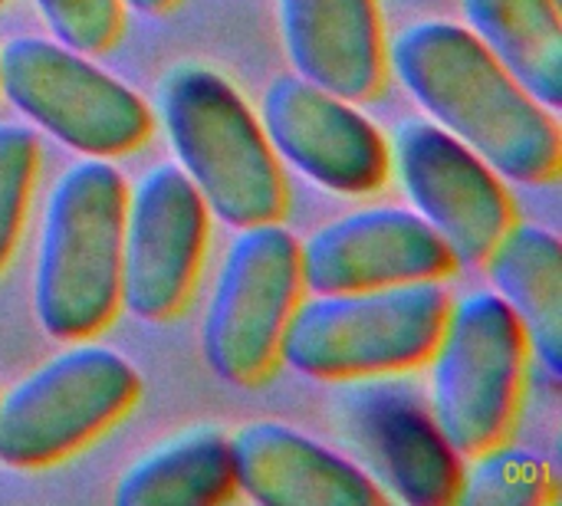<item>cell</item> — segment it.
<instances>
[{"mask_svg":"<svg viewBox=\"0 0 562 506\" xmlns=\"http://www.w3.org/2000/svg\"><path fill=\"white\" fill-rule=\"evenodd\" d=\"M389 63L431 122L477 151L504 181L550 184L560 178L557 112L540 105L468 26L412 23L392 40Z\"/></svg>","mask_w":562,"mask_h":506,"instance_id":"obj_1","label":"cell"},{"mask_svg":"<svg viewBox=\"0 0 562 506\" xmlns=\"http://www.w3.org/2000/svg\"><path fill=\"white\" fill-rule=\"evenodd\" d=\"M125 191L109 158L86 155L53 181L36 244L33 313L56 342L95 336L122 306Z\"/></svg>","mask_w":562,"mask_h":506,"instance_id":"obj_2","label":"cell"},{"mask_svg":"<svg viewBox=\"0 0 562 506\" xmlns=\"http://www.w3.org/2000/svg\"><path fill=\"white\" fill-rule=\"evenodd\" d=\"M158 112L178 168L211 217L231 227L280 221L286 181L260 119L214 69L181 63L158 86Z\"/></svg>","mask_w":562,"mask_h":506,"instance_id":"obj_3","label":"cell"},{"mask_svg":"<svg viewBox=\"0 0 562 506\" xmlns=\"http://www.w3.org/2000/svg\"><path fill=\"white\" fill-rule=\"evenodd\" d=\"M448 306L441 280L313 293L290 313L280 359L316 382L402 375L428 362Z\"/></svg>","mask_w":562,"mask_h":506,"instance_id":"obj_4","label":"cell"},{"mask_svg":"<svg viewBox=\"0 0 562 506\" xmlns=\"http://www.w3.org/2000/svg\"><path fill=\"white\" fill-rule=\"evenodd\" d=\"M527 359V333L497 293H468L448 306L428 356V412L461 458H474L507 438Z\"/></svg>","mask_w":562,"mask_h":506,"instance_id":"obj_5","label":"cell"},{"mask_svg":"<svg viewBox=\"0 0 562 506\" xmlns=\"http://www.w3.org/2000/svg\"><path fill=\"white\" fill-rule=\"evenodd\" d=\"M138 395V369L122 352L79 339L0 395V464H59L122 421Z\"/></svg>","mask_w":562,"mask_h":506,"instance_id":"obj_6","label":"cell"},{"mask_svg":"<svg viewBox=\"0 0 562 506\" xmlns=\"http://www.w3.org/2000/svg\"><path fill=\"white\" fill-rule=\"evenodd\" d=\"M0 92L36 128L86 158L135 151L151 135L145 99L56 40H7L0 46Z\"/></svg>","mask_w":562,"mask_h":506,"instance_id":"obj_7","label":"cell"},{"mask_svg":"<svg viewBox=\"0 0 562 506\" xmlns=\"http://www.w3.org/2000/svg\"><path fill=\"white\" fill-rule=\"evenodd\" d=\"M300 293L296 234L280 221L237 227L201 326L211 372L231 385L263 382L280 359V339Z\"/></svg>","mask_w":562,"mask_h":506,"instance_id":"obj_8","label":"cell"},{"mask_svg":"<svg viewBox=\"0 0 562 506\" xmlns=\"http://www.w3.org/2000/svg\"><path fill=\"white\" fill-rule=\"evenodd\" d=\"M412 211L441 237L458 267H484L514 224L504 178L435 122H402L389 145Z\"/></svg>","mask_w":562,"mask_h":506,"instance_id":"obj_9","label":"cell"},{"mask_svg":"<svg viewBox=\"0 0 562 506\" xmlns=\"http://www.w3.org/2000/svg\"><path fill=\"white\" fill-rule=\"evenodd\" d=\"M207 207L178 165H155L125 191L122 217V306L145 319L161 323L188 303L204 244Z\"/></svg>","mask_w":562,"mask_h":506,"instance_id":"obj_10","label":"cell"},{"mask_svg":"<svg viewBox=\"0 0 562 506\" xmlns=\"http://www.w3.org/2000/svg\"><path fill=\"white\" fill-rule=\"evenodd\" d=\"M260 125L277 158L333 194H372L392 171L385 135L336 92L277 76L260 102Z\"/></svg>","mask_w":562,"mask_h":506,"instance_id":"obj_11","label":"cell"},{"mask_svg":"<svg viewBox=\"0 0 562 506\" xmlns=\"http://www.w3.org/2000/svg\"><path fill=\"white\" fill-rule=\"evenodd\" d=\"M454 257L408 207H362L323 224L300 244V277L310 293H352L418 280H445Z\"/></svg>","mask_w":562,"mask_h":506,"instance_id":"obj_12","label":"cell"},{"mask_svg":"<svg viewBox=\"0 0 562 506\" xmlns=\"http://www.w3.org/2000/svg\"><path fill=\"white\" fill-rule=\"evenodd\" d=\"M346 435L362 454V471L385 501L408 506H448L458 501L464 458L435 425L428 402L412 389L379 385L349 398Z\"/></svg>","mask_w":562,"mask_h":506,"instance_id":"obj_13","label":"cell"},{"mask_svg":"<svg viewBox=\"0 0 562 506\" xmlns=\"http://www.w3.org/2000/svg\"><path fill=\"white\" fill-rule=\"evenodd\" d=\"M237 491L260 506H382L385 494L349 458L283 421H250L234 431Z\"/></svg>","mask_w":562,"mask_h":506,"instance_id":"obj_14","label":"cell"},{"mask_svg":"<svg viewBox=\"0 0 562 506\" xmlns=\"http://www.w3.org/2000/svg\"><path fill=\"white\" fill-rule=\"evenodd\" d=\"M293 72L342 99H369L385 79L375 0H277Z\"/></svg>","mask_w":562,"mask_h":506,"instance_id":"obj_15","label":"cell"},{"mask_svg":"<svg viewBox=\"0 0 562 506\" xmlns=\"http://www.w3.org/2000/svg\"><path fill=\"white\" fill-rule=\"evenodd\" d=\"M494 293L510 306L543 372L562 375L560 237L537 224H510L484 260Z\"/></svg>","mask_w":562,"mask_h":506,"instance_id":"obj_16","label":"cell"},{"mask_svg":"<svg viewBox=\"0 0 562 506\" xmlns=\"http://www.w3.org/2000/svg\"><path fill=\"white\" fill-rule=\"evenodd\" d=\"M468 30L550 112L562 105L560 0H461Z\"/></svg>","mask_w":562,"mask_h":506,"instance_id":"obj_17","label":"cell"},{"mask_svg":"<svg viewBox=\"0 0 562 506\" xmlns=\"http://www.w3.org/2000/svg\"><path fill=\"white\" fill-rule=\"evenodd\" d=\"M237 494L231 441L217 428H191L138 458L115 484L119 506H217Z\"/></svg>","mask_w":562,"mask_h":506,"instance_id":"obj_18","label":"cell"},{"mask_svg":"<svg viewBox=\"0 0 562 506\" xmlns=\"http://www.w3.org/2000/svg\"><path fill=\"white\" fill-rule=\"evenodd\" d=\"M471 471H464L458 504L468 506H543L557 501V474L553 468L527 451L494 445L471 458Z\"/></svg>","mask_w":562,"mask_h":506,"instance_id":"obj_19","label":"cell"},{"mask_svg":"<svg viewBox=\"0 0 562 506\" xmlns=\"http://www.w3.org/2000/svg\"><path fill=\"white\" fill-rule=\"evenodd\" d=\"M40 168V142L26 125L0 122V270L10 260Z\"/></svg>","mask_w":562,"mask_h":506,"instance_id":"obj_20","label":"cell"},{"mask_svg":"<svg viewBox=\"0 0 562 506\" xmlns=\"http://www.w3.org/2000/svg\"><path fill=\"white\" fill-rule=\"evenodd\" d=\"M56 43L86 56L105 53L122 33V0H33Z\"/></svg>","mask_w":562,"mask_h":506,"instance_id":"obj_21","label":"cell"},{"mask_svg":"<svg viewBox=\"0 0 562 506\" xmlns=\"http://www.w3.org/2000/svg\"><path fill=\"white\" fill-rule=\"evenodd\" d=\"M125 7H132V10H142V13H165V10H171L178 0H122Z\"/></svg>","mask_w":562,"mask_h":506,"instance_id":"obj_22","label":"cell"},{"mask_svg":"<svg viewBox=\"0 0 562 506\" xmlns=\"http://www.w3.org/2000/svg\"><path fill=\"white\" fill-rule=\"evenodd\" d=\"M0 3H3V0H0Z\"/></svg>","mask_w":562,"mask_h":506,"instance_id":"obj_23","label":"cell"}]
</instances>
